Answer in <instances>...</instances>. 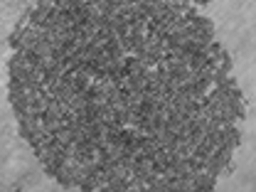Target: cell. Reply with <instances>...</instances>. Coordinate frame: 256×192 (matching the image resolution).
Listing matches in <instances>:
<instances>
[{"label":"cell","instance_id":"obj_2","mask_svg":"<svg viewBox=\"0 0 256 192\" xmlns=\"http://www.w3.org/2000/svg\"><path fill=\"white\" fill-rule=\"evenodd\" d=\"M62 188H74V175H72V168L69 165H57L54 175H52Z\"/></svg>","mask_w":256,"mask_h":192},{"label":"cell","instance_id":"obj_5","mask_svg":"<svg viewBox=\"0 0 256 192\" xmlns=\"http://www.w3.org/2000/svg\"><path fill=\"white\" fill-rule=\"evenodd\" d=\"M42 121H44V128L50 130V133H57V130H62L64 126V121L62 118H57V116H42Z\"/></svg>","mask_w":256,"mask_h":192},{"label":"cell","instance_id":"obj_3","mask_svg":"<svg viewBox=\"0 0 256 192\" xmlns=\"http://www.w3.org/2000/svg\"><path fill=\"white\" fill-rule=\"evenodd\" d=\"M194 32H202V34H210V37H214V22L210 20V18H204V15H200L197 20H194Z\"/></svg>","mask_w":256,"mask_h":192},{"label":"cell","instance_id":"obj_4","mask_svg":"<svg viewBox=\"0 0 256 192\" xmlns=\"http://www.w3.org/2000/svg\"><path fill=\"white\" fill-rule=\"evenodd\" d=\"M146 69H143V64H140V60L138 57H133V54H128L126 57V74L128 76H140Z\"/></svg>","mask_w":256,"mask_h":192},{"label":"cell","instance_id":"obj_1","mask_svg":"<svg viewBox=\"0 0 256 192\" xmlns=\"http://www.w3.org/2000/svg\"><path fill=\"white\" fill-rule=\"evenodd\" d=\"M192 182H194V192H212L217 188V178L210 175L204 168L197 170V172H192Z\"/></svg>","mask_w":256,"mask_h":192},{"label":"cell","instance_id":"obj_6","mask_svg":"<svg viewBox=\"0 0 256 192\" xmlns=\"http://www.w3.org/2000/svg\"><path fill=\"white\" fill-rule=\"evenodd\" d=\"M76 5V0H57V10L60 12H72Z\"/></svg>","mask_w":256,"mask_h":192}]
</instances>
